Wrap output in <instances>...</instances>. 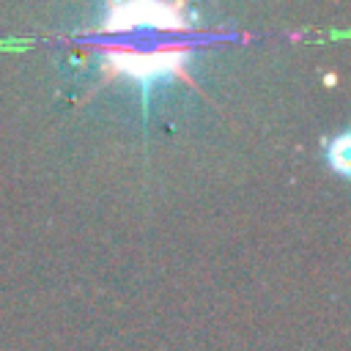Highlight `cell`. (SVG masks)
<instances>
[{"label":"cell","instance_id":"3957f363","mask_svg":"<svg viewBox=\"0 0 351 351\" xmlns=\"http://www.w3.org/2000/svg\"><path fill=\"white\" fill-rule=\"evenodd\" d=\"M329 165L337 173H348V134H340L329 143Z\"/></svg>","mask_w":351,"mask_h":351},{"label":"cell","instance_id":"6da1fadb","mask_svg":"<svg viewBox=\"0 0 351 351\" xmlns=\"http://www.w3.org/2000/svg\"><path fill=\"white\" fill-rule=\"evenodd\" d=\"M186 60H189V49H184V47H167V49H156V52L115 49L104 58V69L110 74L134 80L140 85H151V82L181 74Z\"/></svg>","mask_w":351,"mask_h":351},{"label":"cell","instance_id":"7a4b0ae2","mask_svg":"<svg viewBox=\"0 0 351 351\" xmlns=\"http://www.w3.org/2000/svg\"><path fill=\"white\" fill-rule=\"evenodd\" d=\"M189 16L184 5L167 3H118L107 8L104 30H134V27H156V30H178L186 27Z\"/></svg>","mask_w":351,"mask_h":351}]
</instances>
